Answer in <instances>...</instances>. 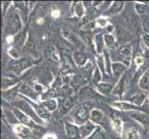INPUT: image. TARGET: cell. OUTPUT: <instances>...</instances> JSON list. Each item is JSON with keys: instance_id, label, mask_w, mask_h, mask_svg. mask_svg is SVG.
Instances as JSON below:
<instances>
[{"instance_id": "obj_25", "label": "cell", "mask_w": 149, "mask_h": 139, "mask_svg": "<svg viewBox=\"0 0 149 139\" xmlns=\"http://www.w3.org/2000/svg\"><path fill=\"white\" fill-rule=\"evenodd\" d=\"M113 127L117 133H120L121 131V121L120 119H116L113 122Z\"/></svg>"}, {"instance_id": "obj_3", "label": "cell", "mask_w": 149, "mask_h": 139, "mask_svg": "<svg viewBox=\"0 0 149 139\" xmlns=\"http://www.w3.org/2000/svg\"><path fill=\"white\" fill-rule=\"evenodd\" d=\"M120 59L121 62H123L126 65L130 64L131 57H132V49L131 45H126L124 47H122L120 51Z\"/></svg>"}, {"instance_id": "obj_2", "label": "cell", "mask_w": 149, "mask_h": 139, "mask_svg": "<svg viewBox=\"0 0 149 139\" xmlns=\"http://www.w3.org/2000/svg\"><path fill=\"white\" fill-rule=\"evenodd\" d=\"M92 106H93V104L90 102L84 103V105H81L75 113V120L79 123L85 122L89 117V112L91 110Z\"/></svg>"}, {"instance_id": "obj_36", "label": "cell", "mask_w": 149, "mask_h": 139, "mask_svg": "<svg viewBox=\"0 0 149 139\" xmlns=\"http://www.w3.org/2000/svg\"><path fill=\"white\" fill-rule=\"evenodd\" d=\"M135 61H136V63H137V64H141V63H142V61H143V59H142L141 58H139V57H138V58H136Z\"/></svg>"}, {"instance_id": "obj_24", "label": "cell", "mask_w": 149, "mask_h": 139, "mask_svg": "<svg viewBox=\"0 0 149 139\" xmlns=\"http://www.w3.org/2000/svg\"><path fill=\"white\" fill-rule=\"evenodd\" d=\"M99 89L101 92H103L104 94H109V93L112 90V87L110 85H105V84H102L98 85Z\"/></svg>"}, {"instance_id": "obj_18", "label": "cell", "mask_w": 149, "mask_h": 139, "mask_svg": "<svg viewBox=\"0 0 149 139\" xmlns=\"http://www.w3.org/2000/svg\"><path fill=\"white\" fill-rule=\"evenodd\" d=\"M16 112V115H17V117L19 118V119L22 121L23 123H25V124H27V125H30V126H33V122L30 121V119H28V118L25 116V115H23L22 113H20L19 111H18V110H16L15 111Z\"/></svg>"}, {"instance_id": "obj_23", "label": "cell", "mask_w": 149, "mask_h": 139, "mask_svg": "<svg viewBox=\"0 0 149 139\" xmlns=\"http://www.w3.org/2000/svg\"><path fill=\"white\" fill-rule=\"evenodd\" d=\"M143 99H145V95H143V94H138L136 95L134 97L132 98V101L134 104L136 105H141L142 103L143 102Z\"/></svg>"}, {"instance_id": "obj_22", "label": "cell", "mask_w": 149, "mask_h": 139, "mask_svg": "<svg viewBox=\"0 0 149 139\" xmlns=\"http://www.w3.org/2000/svg\"><path fill=\"white\" fill-rule=\"evenodd\" d=\"M135 8L137 10V12L140 13V14H143V13L147 12L148 10H149V7L148 6H146V5H140V4L135 5Z\"/></svg>"}, {"instance_id": "obj_11", "label": "cell", "mask_w": 149, "mask_h": 139, "mask_svg": "<svg viewBox=\"0 0 149 139\" xmlns=\"http://www.w3.org/2000/svg\"><path fill=\"white\" fill-rule=\"evenodd\" d=\"M132 118L134 120L138 121L140 123H142V124L149 127V116L145 114H134L132 115Z\"/></svg>"}, {"instance_id": "obj_4", "label": "cell", "mask_w": 149, "mask_h": 139, "mask_svg": "<svg viewBox=\"0 0 149 139\" xmlns=\"http://www.w3.org/2000/svg\"><path fill=\"white\" fill-rule=\"evenodd\" d=\"M16 106H17L18 108H19L20 110H22L23 111L26 112L27 114H28L30 117H32L35 122H41V121L38 119V117H37L36 114L34 113V111L32 110V108H31V107L27 104V103H25V102H23V101H19V102H17V103H16Z\"/></svg>"}, {"instance_id": "obj_35", "label": "cell", "mask_w": 149, "mask_h": 139, "mask_svg": "<svg viewBox=\"0 0 149 139\" xmlns=\"http://www.w3.org/2000/svg\"><path fill=\"white\" fill-rule=\"evenodd\" d=\"M143 40H145V43L148 45V47H149V35H146V36H143Z\"/></svg>"}, {"instance_id": "obj_9", "label": "cell", "mask_w": 149, "mask_h": 139, "mask_svg": "<svg viewBox=\"0 0 149 139\" xmlns=\"http://www.w3.org/2000/svg\"><path fill=\"white\" fill-rule=\"evenodd\" d=\"M128 83H129V81H128V78H127V76L126 75H123L121 77V79L120 81V83L119 85H118V86L116 87V89H115V92L118 93V94H120L121 95L123 91H124L126 89V87L128 85Z\"/></svg>"}, {"instance_id": "obj_5", "label": "cell", "mask_w": 149, "mask_h": 139, "mask_svg": "<svg viewBox=\"0 0 149 139\" xmlns=\"http://www.w3.org/2000/svg\"><path fill=\"white\" fill-rule=\"evenodd\" d=\"M117 34H118V39H119V42L120 44L128 42V41L132 38V35L129 32H128V31L122 29V28H118Z\"/></svg>"}, {"instance_id": "obj_1", "label": "cell", "mask_w": 149, "mask_h": 139, "mask_svg": "<svg viewBox=\"0 0 149 139\" xmlns=\"http://www.w3.org/2000/svg\"><path fill=\"white\" fill-rule=\"evenodd\" d=\"M22 27V22L16 12H12L8 15L7 20V32L8 34H14Z\"/></svg>"}, {"instance_id": "obj_30", "label": "cell", "mask_w": 149, "mask_h": 139, "mask_svg": "<svg viewBox=\"0 0 149 139\" xmlns=\"http://www.w3.org/2000/svg\"><path fill=\"white\" fill-rule=\"evenodd\" d=\"M96 44H97V47H98L97 49L100 51L103 47V41H102V36L100 34L96 36Z\"/></svg>"}, {"instance_id": "obj_37", "label": "cell", "mask_w": 149, "mask_h": 139, "mask_svg": "<svg viewBox=\"0 0 149 139\" xmlns=\"http://www.w3.org/2000/svg\"><path fill=\"white\" fill-rule=\"evenodd\" d=\"M45 139H55V136H52V135H48L47 136H45Z\"/></svg>"}, {"instance_id": "obj_34", "label": "cell", "mask_w": 149, "mask_h": 139, "mask_svg": "<svg viewBox=\"0 0 149 139\" xmlns=\"http://www.w3.org/2000/svg\"><path fill=\"white\" fill-rule=\"evenodd\" d=\"M50 29H52L53 32L56 33V31L59 29V26H58V24H56V23H52V24H51V26H50Z\"/></svg>"}, {"instance_id": "obj_8", "label": "cell", "mask_w": 149, "mask_h": 139, "mask_svg": "<svg viewBox=\"0 0 149 139\" xmlns=\"http://www.w3.org/2000/svg\"><path fill=\"white\" fill-rule=\"evenodd\" d=\"M127 20H128V22L131 24V26L134 30L139 31L141 29L139 20H138V18L135 16L134 14H129V15H128V16H127Z\"/></svg>"}, {"instance_id": "obj_33", "label": "cell", "mask_w": 149, "mask_h": 139, "mask_svg": "<svg viewBox=\"0 0 149 139\" xmlns=\"http://www.w3.org/2000/svg\"><path fill=\"white\" fill-rule=\"evenodd\" d=\"M76 8H76V11H77V10H79V11L77 12V13H78L79 16H81V15L84 14V8H83V6H81V4H78L76 6Z\"/></svg>"}, {"instance_id": "obj_21", "label": "cell", "mask_w": 149, "mask_h": 139, "mask_svg": "<svg viewBox=\"0 0 149 139\" xmlns=\"http://www.w3.org/2000/svg\"><path fill=\"white\" fill-rule=\"evenodd\" d=\"M105 40H106V43L107 45L110 46L112 48H115L116 47V45H115V41H114V38H113L112 35H109V34H107L105 36Z\"/></svg>"}, {"instance_id": "obj_32", "label": "cell", "mask_w": 149, "mask_h": 139, "mask_svg": "<svg viewBox=\"0 0 149 139\" xmlns=\"http://www.w3.org/2000/svg\"><path fill=\"white\" fill-rule=\"evenodd\" d=\"M143 29H145L146 32L149 33V18H146L143 20Z\"/></svg>"}, {"instance_id": "obj_31", "label": "cell", "mask_w": 149, "mask_h": 139, "mask_svg": "<svg viewBox=\"0 0 149 139\" xmlns=\"http://www.w3.org/2000/svg\"><path fill=\"white\" fill-rule=\"evenodd\" d=\"M116 107H120V109H133V107L131 105H127V104H123V103H116L114 104Z\"/></svg>"}, {"instance_id": "obj_7", "label": "cell", "mask_w": 149, "mask_h": 139, "mask_svg": "<svg viewBox=\"0 0 149 139\" xmlns=\"http://www.w3.org/2000/svg\"><path fill=\"white\" fill-rule=\"evenodd\" d=\"M29 65H30V62H29L28 59H22V60L17 61V62H13V63L10 64L9 65V69L17 71H20V70L25 69Z\"/></svg>"}, {"instance_id": "obj_15", "label": "cell", "mask_w": 149, "mask_h": 139, "mask_svg": "<svg viewBox=\"0 0 149 139\" xmlns=\"http://www.w3.org/2000/svg\"><path fill=\"white\" fill-rule=\"evenodd\" d=\"M94 129V126L91 124L89 122H86L84 124V126L81 128V133L83 136H88L89 133H91V132L93 131Z\"/></svg>"}, {"instance_id": "obj_16", "label": "cell", "mask_w": 149, "mask_h": 139, "mask_svg": "<svg viewBox=\"0 0 149 139\" xmlns=\"http://www.w3.org/2000/svg\"><path fill=\"white\" fill-rule=\"evenodd\" d=\"M20 90H22V92L23 93V94L29 96L30 97H33V98H36V96H37L36 95V92L33 91L30 86H28V85H22V89H20Z\"/></svg>"}, {"instance_id": "obj_27", "label": "cell", "mask_w": 149, "mask_h": 139, "mask_svg": "<svg viewBox=\"0 0 149 139\" xmlns=\"http://www.w3.org/2000/svg\"><path fill=\"white\" fill-rule=\"evenodd\" d=\"M5 114H6L7 118L9 120V122H11V123H17V119H16V117H15L11 111H8V110H6L5 111Z\"/></svg>"}, {"instance_id": "obj_29", "label": "cell", "mask_w": 149, "mask_h": 139, "mask_svg": "<svg viewBox=\"0 0 149 139\" xmlns=\"http://www.w3.org/2000/svg\"><path fill=\"white\" fill-rule=\"evenodd\" d=\"M15 131H16L17 133H19V135H22V136H24V133H28L27 129H25V128H23L22 126H17L16 128H15Z\"/></svg>"}, {"instance_id": "obj_19", "label": "cell", "mask_w": 149, "mask_h": 139, "mask_svg": "<svg viewBox=\"0 0 149 139\" xmlns=\"http://www.w3.org/2000/svg\"><path fill=\"white\" fill-rule=\"evenodd\" d=\"M36 110H37L38 114H39L41 117L45 118V119H47V118H49V113H48V111L47 110V109H45V108H43L42 106H39V107L36 108Z\"/></svg>"}, {"instance_id": "obj_6", "label": "cell", "mask_w": 149, "mask_h": 139, "mask_svg": "<svg viewBox=\"0 0 149 139\" xmlns=\"http://www.w3.org/2000/svg\"><path fill=\"white\" fill-rule=\"evenodd\" d=\"M91 120L96 123H103L106 120V117L101 110H94L91 112Z\"/></svg>"}, {"instance_id": "obj_28", "label": "cell", "mask_w": 149, "mask_h": 139, "mask_svg": "<svg viewBox=\"0 0 149 139\" xmlns=\"http://www.w3.org/2000/svg\"><path fill=\"white\" fill-rule=\"evenodd\" d=\"M56 102L55 100H47V102H45V106L47 107V109L49 110H53L56 109Z\"/></svg>"}, {"instance_id": "obj_13", "label": "cell", "mask_w": 149, "mask_h": 139, "mask_svg": "<svg viewBox=\"0 0 149 139\" xmlns=\"http://www.w3.org/2000/svg\"><path fill=\"white\" fill-rule=\"evenodd\" d=\"M66 129H67V133L70 138H77L78 137V129L71 124H67L66 125Z\"/></svg>"}, {"instance_id": "obj_20", "label": "cell", "mask_w": 149, "mask_h": 139, "mask_svg": "<svg viewBox=\"0 0 149 139\" xmlns=\"http://www.w3.org/2000/svg\"><path fill=\"white\" fill-rule=\"evenodd\" d=\"M140 86L143 89H146V90L149 89V80H148L147 75L143 76V78L140 81Z\"/></svg>"}, {"instance_id": "obj_17", "label": "cell", "mask_w": 149, "mask_h": 139, "mask_svg": "<svg viewBox=\"0 0 149 139\" xmlns=\"http://www.w3.org/2000/svg\"><path fill=\"white\" fill-rule=\"evenodd\" d=\"M123 139H139V135L135 130H128L123 135Z\"/></svg>"}, {"instance_id": "obj_10", "label": "cell", "mask_w": 149, "mask_h": 139, "mask_svg": "<svg viewBox=\"0 0 149 139\" xmlns=\"http://www.w3.org/2000/svg\"><path fill=\"white\" fill-rule=\"evenodd\" d=\"M71 106H72V100L66 98V99H62L60 100V111L62 113H65L66 111H68Z\"/></svg>"}, {"instance_id": "obj_14", "label": "cell", "mask_w": 149, "mask_h": 139, "mask_svg": "<svg viewBox=\"0 0 149 139\" xmlns=\"http://www.w3.org/2000/svg\"><path fill=\"white\" fill-rule=\"evenodd\" d=\"M74 59L79 65H84L87 60V57L81 52H76L74 53Z\"/></svg>"}, {"instance_id": "obj_12", "label": "cell", "mask_w": 149, "mask_h": 139, "mask_svg": "<svg viewBox=\"0 0 149 139\" xmlns=\"http://www.w3.org/2000/svg\"><path fill=\"white\" fill-rule=\"evenodd\" d=\"M112 68H113V74H114L116 78L120 76V74L125 71V67L120 63H114L112 65Z\"/></svg>"}, {"instance_id": "obj_26", "label": "cell", "mask_w": 149, "mask_h": 139, "mask_svg": "<svg viewBox=\"0 0 149 139\" xmlns=\"http://www.w3.org/2000/svg\"><path fill=\"white\" fill-rule=\"evenodd\" d=\"M122 6H123L122 3H120V2H115L114 4H113V6H112V8L110 9V11L113 12V13L120 11V8H122Z\"/></svg>"}]
</instances>
